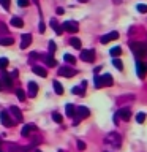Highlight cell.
Instances as JSON below:
<instances>
[{
    "instance_id": "obj_12",
    "label": "cell",
    "mask_w": 147,
    "mask_h": 152,
    "mask_svg": "<svg viewBox=\"0 0 147 152\" xmlns=\"http://www.w3.org/2000/svg\"><path fill=\"white\" fill-rule=\"evenodd\" d=\"M76 114L79 116V121H81V119L89 117L90 111H89V108H85V106H79V108H76Z\"/></svg>"
},
{
    "instance_id": "obj_46",
    "label": "cell",
    "mask_w": 147,
    "mask_h": 152,
    "mask_svg": "<svg viewBox=\"0 0 147 152\" xmlns=\"http://www.w3.org/2000/svg\"><path fill=\"white\" fill-rule=\"evenodd\" d=\"M79 2H82V3H85V2H89V0H79Z\"/></svg>"
},
{
    "instance_id": "obj_5",
    "label": "cell",
    "mask_w": 147,
    "mask_h": 152,
    "mask_svg": "<svg viewBox=\"0 0 147 152\" xmlns=\"http://www.w3.org/2000/svg\"><path fill=\"white\" fill-rule=\"evenodd\" d=\"M136 71H138V76L139 78H144V76L147 75V64L142 60H138L136 62Z\"/></svg>"
},
{
    "instance_id": "obj_19",
    "label": "cell",
    "mask_w": 147,
    "mask_h": 152,
    "mask_svg": "<svg viewBox=\"0 0 147 152\" xmlns=\"http://www.w3.org/2000/svg\"><path fill=\"white\" fill-rule=\"evenodd\" d=\"M2 84H5L7 87H13V81H11V76L8 73H3L2 75Z\"/></svg>"
},
{
    "instance_id": "obj_26",
    "label": "cell",
    "mask_w": 147,
    "mask_h": 152,
    "mask_svg": "<svg viewBox=\"0 0 147 152\" xmlns=\"http://www.w3.org/2000/svg\"><path fill=\"white\" fill-rule=\"evenodd\" d=\"M71 46H73V48H76V49H81V46H82V43H81V40H79V38H71Z\"/></svg>"
},
{
    "instance_id": "obj_22",
    "label": "cell",
    "mask_w": 147,
    "mask_h": 152,
    "mask_svg": "<svg viewBox=\"0 0 147 152\" xmlns=\"http://www.w3.org/2000/svg\"><path fill=\"white\" fill-rule=\"evenodd\" d=\"M11 26L17 27V28H21V27H24V21H22L21 18L14 16V18H11Z\"/></svg>"
},
{
    "instance_id": "obj_38",
    "label": "cell",
    "mask_w": 147,
    "mask_h": 152,
    "mask_svg": "<svg viewBox=\"0 0 147 152\" xmlns=\"http://www.w3.org/2000/svg\"><path fill=\"white\" fill-rule=\"evenodd\" d=\"M38 30H40V33H44V30H46V27H44V22H40L38 24Z\"/></svg>"
},
{
    "instance_id": "obj_13",
    "label": "cell",
    "mask_w": 147,
    "mask_h": 152,
    "mask_svg": "<svg viewBox=\"0 0 147 152\" xmlns=\"http://www.w3.org/2000/svg\"><path fill=\"white\" fill-rule=\"evenodd\" d=\"M36 94H38V84L30 81V83H28V97L33 98V97H36Z\"/></svg>"
},
{
    "instance_id": "obj_8",
    "label": "cell",
    "mask_w": 147,
    "mask_h": 152,
    "mask_svg": "<svg viewBox=\"0 0 147 152\" xmlns=\"http://www.w3.org/2000/svg\"><path fill=\"white\" fill-rule=\"evenodd\" d=\"M116 114H117V117H119V119H122V121H130V117H131L130 108H120Z\"/></svg>"
},
{
    "instance_id": "obj_30",
    "label": "cell",
    "mask_w": 147,
    "mask_h": 152,
    "mask_svg": "<svg viewBox=\"0 0 147 152\" xmlns=\"http://www.w3.org/2000/svg\"><path fill=\"white\" fill-rule=\"evenodd\" d=\"M16 95H17L19 102H24V100H25V94H24L22 89H17V90H16Z\"/></svg>"
},
{
    "instance_id": "obj_14",
    "label": "cell",
    "mask_w": 147,
    "mask_h": 152,
    "mask_svg": "<svg viewBox=\"0 0 147 152\" xmlns=\"http://www.w3.org/2000/svg\"><path fill=\"white\" fill-rule=\"evenodd\" d=\"M9 113L14 116L16 122H22V113H21V109H19L17 106H11V108H9Z\"/></svg>"
},
{
    "instance_id": "obj_11",
    "label": "cell",
    "mask_w": 147,
    "mask_h": 152,
    "mask_svg": "<svg viewBox=\"0 0 147 152\" xmlns=\"http://www.w3.org/2000/svg\"><path fill=\"white\" fill-rule=\"evenodd\" d=\"M0 121H2V124L5 127H11L13 125V121L9 119V114L7 111H0Z\"/></svg>"
},
{
    "instance_id": "obj_47",
    "label": "cell",
    "mask_w": 147,
    "mask_h": 152,
    "mask_svg": "<svg viewBox=\"0 0 147 152\" xmlns=\"http://www.w3.org/2000/svg\"><path fill=\"white\" fill-rule=\"evenodd\" d=\"M33 152H41V151H40V149H35V151H33Z\"/></svg>"
},
{
    "instance_id": "obj_49",
    "label": "cell",
    "mask_w": 147,
    "mask_h": 152,
    "mask_svg": "<svg viewBox=\"0 0 147 152\" xmlns=\"http://www.w3.org/2000/svg\"><path fill=\"white\" fill-rule=\"evenodd\" d=\"M59 152H62V151H59Z\"/></svg>"
},
{
    "instance_id": "obj_50",
    "label": "cell",
    "mask_w": 147,
    "mask_h": 152,
    "mask_svg": "<svg viewBox=\"0 0 147 152\" xmlns=\"http://www.w3.org/2000/svg\"><path fill=\"white\" fill-rule=\"evenodd\" d=\"M0 152H2V151H0Z\"/></svg>"
},
{
    "instance_id": "obj_36",
    "label": "cell",
    "mask_w": 147,
    "mask_h": 152,
    "mask_svg": "<svg viewBox=\"0 0 147 152\" xmlns=\"http://www.w3.org/2000/svg\"><path fill=\"white\" fill-rule=\"evenodd\" d=\"M136 121H138V124H142V122L146 121V114H144V113H139V114L136 116Z\"/></svg>"
},
{
    "instance_id": "obj_23",
    "label": "cell",
    "mask_w": 147,
    "mask_h": 152,
    "mask_svg": "<svg viewBox=\"0 0 147 152\" xmlns=\"http://www.w3.org/2000/svg\"><path fill=\"white\" fill-rule=\"evenodd\" d=\"M52 87H54V92H55L57 95H62V94H63V87H62V84L59 83V81H54V83H52Z\"/></svg>"
},
{
    "instance_id": "obj_33",
    "label": "cell",
    "mask_w": 147,
    "mask_h": 152,
    "mask_svg": "<svg viewBox=\"0 0 147 152\" xmlns=\"http://www.w3.org/2000/svg\"><path fill=\"white\" fill-rule=\"evenodd\" d=\"M63 60L68 62V64H74V62H76V59H74L71 54H65V56H63Z\"/></svg>"
},
{
    "instance_id": "obj_18",
    "label": "cell",
    "mask_w": 147,
    "mask_h": 152,
    "mask_svg": "<svg viewBox=\"0 0 147 152\" xmlns=\"http://www.w3.org/2000/svg\"><path fill=\"white\" fill-rule=\"evenodd\" d=\"M33 73L38 75V76H41V78H46V76H47V71L43 68V66H38V65L33 66Z\"/></svg>"
},
{
    "instance_id": "obj_42",
    "label": "cell",
    "mask_w": 147,
    "mask_h": 152,
    "mask_svg": "<svg viewBox=\"0 0 147 152\" xmlns=\"http://www.w3.org/2000/svg\"><path fill=\"white\" fill-rule=\"evenodd\" d=\"M30 57H33V59H38V57H41V56L38 54V52H32V54H30Z\"/></svg>"
},
{
    "instance_id": "obj_35",
    "label": "cell",
    "mask_w": 147,
    "mask_h": 152,
    "mask_svg": "<svg viewBox=\"0 0 147 152\" xmlns=\"http://www.w3.org/2000/svg\"><path fill=\"white\" fill-rule=\"evenodd\" d=\"M17 5L21 8H25V7H28L30 5V0H17Z\"/></svg>"
},
{
    "instance_id": "obj_41",
    "label": "cell",
    "mask_w": 147,
    "mask_h": 152,
    "mask_svg": "<svg viewBox=\"0 0 147 152\" xmlns=\"http://www.w3.org/2000/svg\"><path fill=\"white\" fill-rule=\"evenodd\" d=\"M63 13H65V10L62 8V7H59V8H57V14H63Z\"/></svg>"
},
{
    "instance_id": "obj_7",
    "label": "cell",
    "mask_w": 147,
    "mask_h": 152,
    "mask_svg": "<svg viewBox=\"0 0 147 152\" xmlns=\"http://www.w3.org/2000/svg\"><path fill=\"white\" fill-rule=\"evenodd\" d=\"M120 140H122V138H120V135H117V133H109V135L106 136V141L111 142L112 146H117V147L122 144Z\"/></svg>"
},
{
    "instance_id": "obj_27",
    "label": "cell",
    "mask_w": 147,
    "mask_h": 152,
    "mask_svg": "<svg viewBox=\"0 0 147 152\" xmlns=\"http://www.w3.org/2000/svg\"><path fill=\"white\" fill-rule=\"evenodd\" d=\"M28 147H19V146H9V152H25Z\"/></svg>"
},
{
    "instance_id": "obj_2",
    "label": "cell",
    "mask_w": 147,
    "mask_h": 152,
    "mask_svg": "<svg viewBox=\"0 0 147 152\" xmlns=\"http://www.w3.org/2000/svg\"><path fill=\"white\" fill-rule=\"evenodd\" d=\"M95 87H101V86H106V87H111V86L114 84V81H112V76L106 73V75H97L95 76Z\"/></svg>"
},
{
    "instance_id": "obj_39",
    "label": "cell",
    "mask_w": 147,
    "mask_h": 152,
    "mask_svg": "<svg viewBox=\"0 0 147 152\" xmlns=\"http://www.w3.org/2000/svg\"><path fill=\"white\" fill-rule=\"evenodd\" d=\"M0 3H2V7H3L5 10L9 8V0H0Z\"/></svg>"
},
{
    "instance_id": "obj_10",
    "label": "cell",
    "mask_w": 147,
    "mask_h": 152,
    "mask_svg": "<svg viewBox=\"0 0 147 152\" xmlns=\"http://www.w3.org/2000/svg\"><path fill=\"white\" fill-rule=\"evenodd\" d=\"M32 43V35L30 33H24L21 37V49H27Z\"/></svg>"
},
{
    "instance_id": "obj_1",
    "label": "cell",
    "mask_w": 147,
    "mask_h": 152,
    "mask_svg": "<svg viewBox=\"0 0 147 152\" xmlns=\"http://www.w3.org/2000/svg\"><path fill=\"white\" fill-rule=\"evenodd\" d=\"M130 48H131L133 54H135L136 57H139V59H146V57H147V45H146V43L131 41Z\"/></svg>"
},
{
    "instance_id": "obj_44",
    "label": "cell",
    "mask_w": 147,
    "mask_h": 152,
    "mask_svg": "<svg viewBox=\"0 0 147 152\" xmlns=\"http://www.w3.org/2000/svg\"><path fill=\"white\" fill-rule=\"evenodd\" d=\"M119 121H120V119H119L117 114H116V116H114V124H119Z\"/></svg>"
},
{
    "instance_id": "obj_28",
    "label": "cell",
    "mask_w": 147,
    "mask_h": 152,
    "mask_svg": "<svg viewBox=\"0 0 147 152\" xmlns=\"http://www.w3.org/2000/svg\"><path fill=\"white\" fill-rule=\"evenodd\" d=\"M112 64H114V66H116L117 70H123V62L120 59H114Z\"/></svg>"
},
{
    "instance_id": "obj_48",
    "label": "cell",
    "mask_w": 147,
    "mask_h": 152,
    "mask_svg": "<svg viewBox=\"0 0 147 152\" xmlns=\"http://www.w3.org/2000/svg\"><path fill=\"white\" fill-rule=\"evenodd\" d=\"M0 146H2V140H0Z\"/></svg>"
},
{
    "instance_id": "obj_15",
    "label": "cell",
    "mask_w": 147,
    "mask_h": 152,
    "mask_svg": "<svg viewBox=\"0 0 147 152\" xmlns=\"http://www.w3.org/2000/svg\"><path fill=\"white\" fill-rule=\"evenodd\" d=\"M32 130H36L35 124H25V125L22 127V130H21V135L22 136H28V133H30Z\"/></svg>"
},
{
    "instance_id": "obj_16",
    "label": "cell",
    "mask_w": 147,
    "mask_h": 152,
    "mask_svg": "<svg viewBox=\"0 0 147 152\" xmlns=\"http://www.w3.org/2000/svg\"><path fill=\"white\" fill-rule=\"evenodd\" d=\"M85 87H87V83H85V81H82V84H81V87H79V86H74L71 92H73L74 95H84V94H85V90H84Z\"/></svg>"
},
{
    "instance_id": "obj_31",
    "label": "cell",
    "mask_w": 147,
    "mask_h": 152,
    "mask_svg": "<svg viewBox=\"0 0 147 152\" xmlns=\"http://www.w3.org/2000/svg\"><path fill=\"white\" fill-rule=\"evenodd\" d=\"M8 33V27L5 26L3 22H0V37H3V35H7Z\"/></svg>"
},
{
    "instance_id": "obj_21",
    "label": "cell",
    "mask_w": 147,
    "mask_h": 152,
    "mask_svg": "<svg viewBox=\"0 0 147 152\" xmlns=\"http://www.w3.org/2000/svg\"><path fill=\"white\" fill-rule=\"evenodd\" d=\"M65 113H66V116H68V117H74L76 116V108L73 106V104H66V106H65Z\"/></svg>"
},
{
    "instance_id": "obj_24",
    "label": "cell",
    "mask_w": 147,
    "mask_h": 152,
    "mask_svg": "<svg viewBox=\"0 0 147 152\" xmlns=\"http://www.w3.org/2000/svg\"><path fill=\"white\" fill-rule=\"evenodd\" d=\"M43 59H44V62H46V65L47 66H54L57 62H55V59H54V56H49V54H46L44 57H43Z\"/></svg>"
},
{
    "instance_id": "obj_29",
    "label": "cell",
    "mask_w": 147,
    "mask_h": 152,
    "mask_svg": "<svg viewBox=\"0 0 147 152\" xmlns=\"http://www.w3.org/2000/svg\"><path fill=\"white\" fill-rule=\"evenodd\" d=\"M8 64H9V60L7 57H2V59H0V70H5L8 66Z\"/></svg>"
},
{
    "instance_id": "obj_37",
    "label": "cell",
    "mask_w": 147,
    "mask_h": 152,
    "mask_svg": "<svg viewBox=\"0 0 147 152\" xmlns=\"http://www.w3.org/2000/svg\"><path fill=\"white\" fill-rule=\"evenodd\" d=\"M136 8H138V11H139V13H147V5H142V3H139Z\"/></svg>"
},
{
    "instance_id": "obj_20",
    "label": "cell",
    "mask_w": 147,
    "mask_h": 152,
    "mask_svg": "<svg viewBox=\"0 0 147 152\" xmlns=\"http://www.w3.org/2000/svg\"><path fill=\"white\" fill-rule=\"evenodd\" d=\"M14 43V38L11 37H0V45L2 46H11Z\"/></svg>"
},
{
    "instance_id": "obj_34",
    "label": "cell",
    "mask_w": 147,
    "mask_h": 152,
    "mask_svg": "<svg viewBox=\"0 0 147 152\" xmlns=\"http://www.w3.org/2000/svg\"><path fill=\"white\" fill-rule=\"evenodd\" d=\"M52 119H54V122H57V124H62V121H63V117H62L59 113H54V114H52Z\"/></svg>"
},
{
    "instance_id": "obj_17",
    "label": "cell",
    "mask_w": 147,
    "mask_h": 152,
    "mask_svg": "<svg viewBox=\"0 0 147 152\" xmlns=\"http://www.w3.org/2000/svg\"><path fill=\"white\" fill-rule=\"evenodd\" d=\"M49 26H51V28H52V30H54V32L57 33V35H62V32H63V30H62V27L59 26V22H57L55 19H51Z\"/></svg>"
},
{
    "instance_id": "obj_9",
    "label": "cell",
    "mask_w": 147,
    "mask_h": 152,
    "mask_svg": "<svg viewBox=\"0 0 147 152\" xmlns=\"http://www.w3.org/2000/svg\"><path fill=\"white\" fill-rule=\"evenodd\" d=\"M116 38H119V32H116V30H114V32H109V33H106V35H103V37H101V40H100V41H101L103 45H106V43L112 41V40H116Z\"/></svg>"
},
{
    "instance_id": "obj_25",
    "label": "cell",
    "mask_w": 147,
    "mask_h": 152,
    "mask_svg": "<svg viewBox=\"0 0 147 152\" xmlns=\"http://www.w3.org/2000/svg\"><path fill=\"white\" fill-rule=\"evenodd\" d=\"M109 52H111V56L114 57V59H117V57L122 54V48H120V46H116V48H112Z\"/></svg>"
},
{
    "instance_id": "obj_3",
    "label": "cell",
    "mask_w": 147,
    "mask_h": 152,
    "mask_svg": "<svg viewBox=\"0 0 147 152\" xmlns=\"http://www.w3.org/2000/svg\"><path fill=\"white\" fill-rule=\"evenodd\" d=\"M62 26H63L62 30H66V32H70V33H76V32L79 30V26H78V22H76V21H66V22L62 24Z\"/></svg>"
},
{
    "instance_id": "obj_43",
    "label": "cell",
    "mask_w": 147,
    "mask_h": 152,
    "mask_svg": "<svg viewBox=\"0 0 147 152\" xmlns=\"http://www.w3.org/2000/svg\"><path fill=\"white\" fill-rule=\"evenodd\" d=\"M17 73H19V71H17V70H14V71H13V73L9 75V76H11V78H16V76H17Z\"/></svg>"
},
{
    "instance_id": "obj_32",
    "label": "cell",
    "mask_w": 147,
    "mask_h": 152,
    "mask_svg": "<svg viewBox=\"0 0 147 152\" xmlns=\"http://www.w3.org/2000/svg\"><path fill=\"white\" fill-rule=\"evenodd\" d=\"M55 49H57V45L54 41H49V56H54Z\"/></svg>"
},
{
    "instance_id": "obj_4",
    "label": "cell",
    "mask_w": 147,
    "mask_h": 152,
    "mask_svg": "<svg viewBox=\"0 0 147 152\" xmlns=\"http://www.w3.org/2000/svg\"><path fill=\"white\" fill-rule=\"evenodd\" d=\"M76 75V70L70 68V66H60L59 68V76H63V78H73Z\"/></svg>"
},
{
    "instance_id": "obj_40",
    "label": "cell",
    "mask_w": 147,
    "mask_h": 152,
    "mask_svg": "<svg viewBox=\"0 0 147 152\" xmlns=\"http://www.w3.org/2000/svg\"><path fill=\"white\" fill-rule=\"evenodd\" d=\"M78 149L79 151H84L85 149V142L84 141H78Z\"/></svg>"
},
{
    "instance_id": "obj_6",
    "label": "cell",
    "mask_w": 147,
    "mask_h": 152,
    "mask_svg": "<svg viewBox=\"0 0 147 152\" xmlns=\"http://www.w3.org/2000/svg\"><path fill=\"white\" fill-rule=\"evenodd\" d=\"M93 59H95V51L93 49H84V51H81V60L92 62Z\"/></svg>"
},
{
    "instance_id": "obj_45",
    "label": "cell",
    "mask_w": 147,
    "mask_h": 152,
    "mask_svg": "<svg viewBox=\"0 0 147 152\" xmlns=\"http://www.w3.org/2000/svg\"><path fill=\"white\" fill-rule=\"evenodd\" d=\"M3 89V84H2V81H0V90H2Z\"/></svg>"
}]
</instances>
